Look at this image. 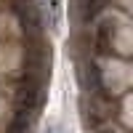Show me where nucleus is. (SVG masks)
Returning <instances> with one entry per match:
<instances>
[{
  "label": "nucleus",
  "mask_w": 133,
  "mask_h": 133,
  "mask_svg": "<svg viewBox=\"0 0 133 133\" xmlns=\"http://www.w3.org/2000/svg\"><path fill=\"white\" fill-rule=\"evenodd\" d=\"M93 51L98 56H123L130 53V37H128V21L115 19H96L93 21Z\"/></svg>",
  "instance_id": "nucleus-1"
},
{
  "label": "nucleus",
  "mask_w": 133,
  "mask_h": 133,
  "mask_svg": "<svg viewBox=\"0 0 133 133\" xmlns=\"http://www.w3.org/2000/svg\"><path fill=\"white\" fill-rule=\"evenodd\" d=\"M43 98H45V91H43V80L37 77H27V83L19 88L16 93V107H19V115H27V117H35L43 107Z\"/></svg>",
  "instance_id": "nucleus-2"
},
{
  "label": "nucleus",
  "mask_w": 133,
  "mask_h": 133,
  "mask_svg": "<svg viewBox=\"0 0 133 133\" xmlns=\"http://www.w3.org/2000/svg\"><path fill=\"white\" fill-rule=\"evenodd\" d=\"M104 8H107V0H77V5H75L77 19H80L83 27H91L104 14Z\"/></svg>",
  "instance_id": "nucleus-3"
},
{
  "label": "nucleus",
  "mask_w": 133,
  "mask_h": 133,
  "mask_svg": "<svg viewBox=\"0 0 133 133\" xmlns=\"http://www.w3.org/2000/svg\"><path fill=\"white\" fill-rule=\"evenodd\" d=\"M14 11H16L19 24L24 27V29H37V27H40V14H37V8H35L32 0H16V3H14Z\"/></svg>",
  "instance_id": "nucleus-4"
},
{
  "label": "nucleus",
  "mask_w": 133,
  "mask_h": 133,
  "mask_svg": "<svg viewBox=\"0 0 133 133\" xmlns=\"http://www.w3.org/2000/svg\"><path fill=\"white\" fill-rule=\"evenodd\" d=\"M37 5H40L37 14H43L48 19V27L59 29L61 27V0H37Z\"/></svg>",
  "instance_id": "nucleus-5"
},
{
  "label": "nucleus",
  "mask_w": 133,
  "mask_h": 133,
  "mask_svg": "<svg viewBox=\"0 0 133 133\" xmlns=\"http://www.w3.org/2000/svg\"><path fill=\"white\" fill-rule=\"evenodd\" d=\"M48 133H64V130H61V128H51Z\"/></svg>",
  "instance_id": "nucleus-6"
},
{
  "label": "nucleus",
  "mask_w": 133,
  "mask_h": 133,
  "mask_svg": "<svg viewBox=\"0 0 133 133\" xmlns=\"http://www.w3.org/2000/svg\"><path fill=\"white\" fill-rule=\"evenodd\" d=\"M96 133H115V130H96Z\"/></svg>",
  "instance_id": "nucleus-7"
}]
</instances>
